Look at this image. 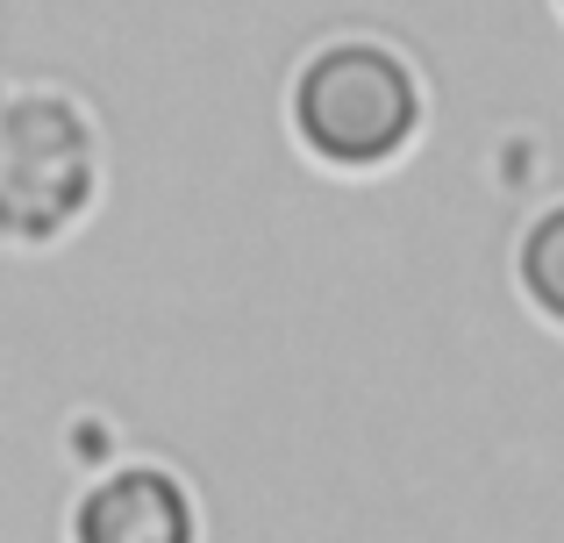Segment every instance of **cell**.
I'll use <instances>...</instances> for the list:
<instances>
[{
	"instance_id": "3957f363",
	"label": "cell",
	"mask_w": 564,
	"mask_h": 543,
	"mask_svg": "<svg viewBox=\"0 0 564 543\" xmlns=\"http://www.w3.org/2000/svg\"><path fill=\"white\" fill-rule=\"evenodd\" d=\"M79 543H193V515L165 473H122L79 508Z\"/></svg>"
},
{
	"instance_id": "7a4b0ae2",
	"label": "cell",
	"mask_w": 564,
	"mask_h": 543,
	"mask_svg": "<svg viewBox=\"0 0 564 543\" xmlns=\"http://www.w3.org/2000/svg\"><path fill=\"white\" fill-rule=\"evenodd\" d=\"M0 151L14 158V172H0V229L14 237H43L86 200V137L72 122V108L57 100H14L0 115Z\"/></svg>"
},
{
	"instance_id": "6da1fadb",
	"label": "cell",
	"mask_w": 564,
	"mask_h": 543,
	"mask_svg": "<svg viewBox=\"0 0 564 543\" xmlns=\"http://www.w3.org/2000/svg\"><path fill=\"white\" fill-rule=\"evenodd\" d=\"M414 79L393 51L379 43H336L301 72L293 94V122L329 165H379L414 137Z\"/></svg>"
},
{
	"instance_id": "277c9868",
	"label": "cell",
	"mask_w": 564,
	"mask_h": 543,
	"mask_svg": "<svg viewBox=\"0 0 564 543\" xmlns=\"http://www.w3.org/2000/svg\"><path fill=\"white\" fill-rule=\"evenodd\" d=\"M522 286L551 322H564V208H551L522 243Z\"/></svg>"
}]
</instances>
